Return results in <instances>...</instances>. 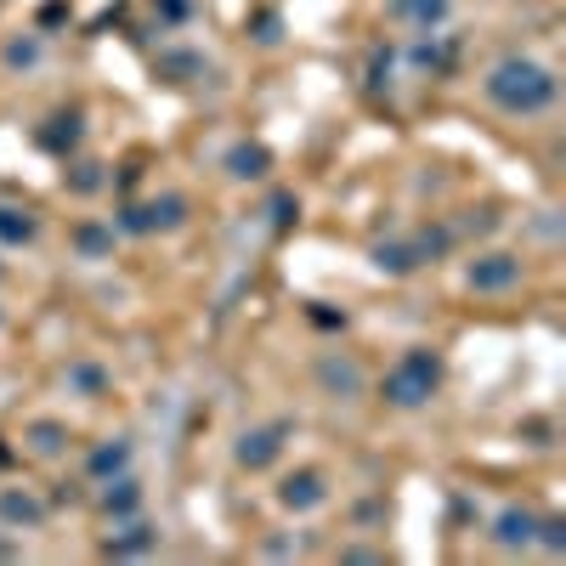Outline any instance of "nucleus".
<instances>
[{
	"mask_svg": "<svg viewBox=\"0 0 566 566\" xmlns=\"http://www.w3.org/2000/svg\"><path fill=\"white\" fill-rule=\"evenodd\" d=\"M131 465V442H108V448L91 453V476H114V470Z\"/></svg>",
	"mask_w": 566,
	"mask_h": 566,
	"instance_id": "15",
	"label": "nucleus"
},
{
	"mask_svg": "<svg viewBox=\"0 0 566 566\" xmlns=\"http://www.w3.org/2000/svg\"><path fill=\"white\" fill-rule=\"evenodd\" d=\"M278 498H283V510H317V504L329 498V487H323L317 470H295V476H283Z\"/></svg>",
	"mask_w": 566,
	"mask_h": 566,
	"instance_id": "5",
	"label": "nucleus"
},
{
	"mask_svg": "<svg viewBox=\"0 0 566 566\" xmlns=\"http://www.w3.org/2000/svg\"><path fill=\"white\" fill-rule=\"evenodd\" d=\"M0 522L6 527H40L45 522V504L40 498H28V493H0Z\"/></svg>",
	"mask_w": 566,
	"mask_h": 566,
	"instance_id": "8",
	"label": "nucleus"
},
{
	"mask_svg": "<svg viewBox=\"0 0 566 566\" xmlns=\"http://www.w3.org/2000/svg\"><path fill=\"white\" fill-rule=\"evenodd\" d=\"M487 97H493L504 114H544L549 102H555V74L527 63V57H504V63L487 74Z\"/></svg>",
	"mask_w": 566,
	"mask_h": 566,
	"instance_id": "1",
	"label": "nucleus"
},
{
	"mask_svg": "<svg viewBox=\"0 0 566 566\" xmlns=\"http://www.w3.org/2000/svg\"><path fill=\"white\" fill-rule=\"evenodd\" d=\"M272 221H278V227H289V221H295V198H272Z\"/></svg>",
	"mask_w": 566,
	"mask_h": 566,
	"instance_id": "23",
	"label": "nucleus"
},
{
	"mask_svg": "<svg viewBox=\"0 0 566 566\" xmlns=\"http://www.w3.org/2000/svg\"><path fill=\"white\" fill-rule=\"evenodd\" d=\"M136 504H142V487H136L131 476H119V482H108V493H102V510H108V515H131Z\"/></svg>",
	"mask_w": 566,
	"mask_h": 566,
	"instance_id": "13",
	"label": "nucleus"
},
{
	"mask_svg": "<svg viewBox=\"0 0 566 566\" xmlns=\"http://www.w3.org/2000/svg\"><path fill=\"white\" fill-rule=\"evenodd\" d=\"M74 243H80V255L85 261H102V255H114V227H80V233H74Z\"/></svg>",
	"mask_w": 566,
	"mask_h": 566,
	"instance_id": "14",
	"label": "nucleus"
},
{
	"mask_svg": "<svg viewBox=\"0 0 566 566\" xmlns=\"http://www.w3.org/2000/svg\"><path fill=\"white\" fill-rule=\"evenodd\" d=\"M442 386V357L431 346H419V351H408L403 363H396V369L386 374V403L391 408H419V403H431V391Z\"/></svg>",
	"mask_w": 566,
	"mask_h": 566,
	"instance_id": "2",
	"label": "nucleus"
},
{
	"mask_svg": "<svg viewBox=\"0 0 566 566\" xmlns=\"http://www.w3.org/2000/svg\"><path fill=\"white\" fill-rule=\"evenodd\" d=\"M153 544H159V532H153V527H125L119 538H108L102 549H108V555H147Z\"/></svg>",
	"mask_w": 566,
	"mask_h": 566,
	"instance_id": "12",
	"label": "nucleus"
},
{
	"mask_svg": "<svg viewBox=\"0 0 566 566\" xmlns=\"http://www.w3.org/2000/svg\"><path fill=\"white\" fill-rule=\"evenodd\" d=\"M68 386H80V391H102V369H68Z\"/></svg>",
	"mask_w": 566,
	"mask_h": 566,
	"instance_id": "20",
	"label": "nucleus"
},
{
	"mask_svg": "<svg viewBox=\"0 0 566 566\" xmlns=\"http://www.w3.org/2000/svg\"><path fill=\"white\" fill-rule=\"evenodd\" d=\"M317 379H323L334 396H357V391H363L357 363H346V357H323V363H317Z\"/></svg>",
	"mask_w": 566,
	"mask_h": 566,
	"instance_id": "9",
	"label": "nucleus"
},
{
	"mask_svg": "<svg viewBox=\"0 0 566 566\" xmlns=\"http://www.w3.org/2000/svg\"><path fill=\"white\" fill-rule=\"evenodd\" d=\"M68 187H74V193H97V187H102V176H97V164H80V171H74V176H68Z\"/></svg>",
	"mask_w": 566,
	"mask_h": 566,
	"instance_id": "19",
	"label": "nucleus"
},
{
	"mask_svg": "<svg viewBox=\"0 0 566 566\" xmlns=\"http://www.w3.org/2000/svg\"><path fill=\"white\" fill-rule=\"evenodd\" d=\"M35 57H40V45H35V40H18V45L6 52V63H12V68H28Z\"/></svg>",
	"mask_w": 566,
	"mask_h": 566,
	"instance_id": "21",
	"label": "nucleus"
},
{
	"mask_svg": "<svg viewBox=\"0 0 566 566\" xmlns=\"http://www.w3.org/2000/svg\"><path fill=\"white\" fill-rule=\"evenodd\" d=\"M289 431H295L289 419L261 425V431H243V436H238V465H243V470H267L272 458L283 453V436H289Z\"/></svg>",
	"mask_w": 566,
	"mask_h": 566,
	"instance_id": "3",
	"label": "nucleus"
},
{
	"mask_svg": "<svg viewBox=\"0 0 566 566\" xmlns=\"http://www.w3.org/2000/svg\"><path fill=\"white\" fill-rule=\"evenodd\" d=\"M374 267L403 278V272H414V267H419V255H414V250H403V243H379V250H374Z\"/></svg>",
	"mask_w": 566,
	"mask_h": 566,
	"instance_id": "16",
	"label": "nucleus"
},
{
	"mask_svg": "<svg viewBox=\"0 0 566 566\" xmlns=\"http://www.w3.org/2000/svg\"><path fill=\"white\" fill-rule=\"evenodd\" d=\"M35 238V216L28 210H0V243H28Z\"/></svg>",
	"mask_w": 566,
	"mask_h": 566,
	"instance_id": "17",
	"label": "nucleus"
},
{
	"mask_svg": "<svg viewBox=\"0 0 566 566\" xmlns=\"http://www.w3.org/2000/svg\"><path fill=\"white\" fill-rule=\"evenodd\" d=\"M522 283V261L515 255H482V261H470V289H482V295H498V289H515Z\"/></svg>",
	"mask_w": 566,
	"mask_h": 566,
	"instance_id": "4",
	"label": "nucleus"
},
{
	"mask_svg": "<svg viewBox=\"0 0 566 566\" xmlns=\"http://www.w3.org/2000/svg\"><path fill=\"white\" fill-rule=\"evenodd\" d=\"M532 532H538V515H532V510H504L498 522H493V538H498L504 549H527Z\"/></svg>",
	"mask_w": 566,
	"mask_h": 566,
	"instance_id": "6",
	"label": "nucleus"
},
{
	"mask_svg": "<svg viewBox=\"0 0 566 566\" xmlns=\"http://www.w3.org/2000/svg\"><path fill=\"white\" fill-rule=\"evenodd\" d=\"M142 216H147V233H153V227H181V216H187V198H181V193H164V198H153Z\"/></svg>",
	"mask_w": 566,
	"mask_h": 566,
	"instance_id": "11",
	"label": "nucleus"
},
{
	"mask_svg": "<svg viewBox=\"0 0 566 566\" xmlns=\"http://www.w3.org/2000/svg\"><path fill=\"white\" fill-rule=\"evenodd\" d=\"M28 448L45 453V458L63 453V448H68V425H57V419H35V425H28Z\"/></svg>",
	"mask_w": 566,
	"mask_h": 566,
	"instance_id": "10",
	"label": "nucleus"
},
{
	"mask_svg": "<svg viewBox=\"0 0 566 566\" xmlns=\"http://www.w3.org/2000/svg\"><path fill=\"white\" fill-rule=\"evenodd\" d=\"M538 532H544V549H549V555H561V549H566V522H544Z\"/></svg>",
	"mask_w": 566,
	"mask_h": 566,
	"instance_id": "22",
	"label": "nucleus"
},
{
	"mask_svg": "<svg viewBox=\"0 0 566 566\" xmlns=\"http://www.w3.org/2000/svg\"><path fill=\"white\" fill-rule=\"evenodd\" d=\"M52 125H57V131H45V136H40L45 147H57V153H63V147L80 142V114H63V119H52Z\"/></svg>",
	"mask_w": 566,
	"mask_h": 566,
	"instance_id": "18",
	"label": "nucleus"
},
{
	"mask_svg": "<svg viewBox=\"0 0 566 566\" xmlns=\"http://www.w3.org/2000/svg\"><path fill=\"white\" fill-rule=\"evenodd\" d=\"M227 171H233L238 181H261V176L272 171V153H267L261 142H238L233 153H227Z\"/></svg>",
	"mask_w": 566,
	"mask_h": 566,
	"instance_id": "7",
	"label": "nucleus"
}]
</instances>
